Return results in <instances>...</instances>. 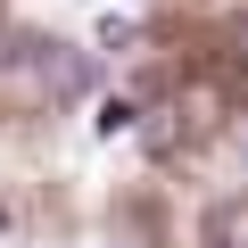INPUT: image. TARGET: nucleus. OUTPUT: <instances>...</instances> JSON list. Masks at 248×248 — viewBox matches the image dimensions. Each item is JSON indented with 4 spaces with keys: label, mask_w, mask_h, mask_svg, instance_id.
<instances>
[{
    "label": "nucleus",
    "mask_w": 248,
    "mask_h": 248,
    "mask_svg": "<svg viewBox=\"0 0 248 248\" xmlns=\"http://www.w3.org/2000/svg\"><path fill=\"white\" fill-rule=\"evenodd\" d=\"M91 42H99V50H124V42H133V17H99Z\"/></svg>",
    "instance_id": "7ed1b4c3"
},
{
    "label": "nucleus",
    "mask_w": 248,
    "mask_h": 248,
    "mask_svg": "<svg viewBox=\"0 0 248 248\" xmlns=\"http://www.w3.org/2000/svg\"><path fill=\"white\" fill-rule=\"evenodd\" d=\"M42 83H50V91H83V83H91V66H83V58H50V66H42Z\"/></svg>",
    "instance_id": "f03ea898"
},
{
    "label": "nucleus",
    "mask_w": 248,
    "mask_h": 248,
    "mask_svg": "<svg viewBox=\"0 0 248 248\" xmlns=\"http://www.w3.org/2000/svg\"><path fill=\"white\" fill-rule=\"evenodd\" d=\"M91 133H99V141H116V133H133V99H99V116H91Z\"/></svg>",
    "instance_id": "f257e3e1"
}]
</instances>
